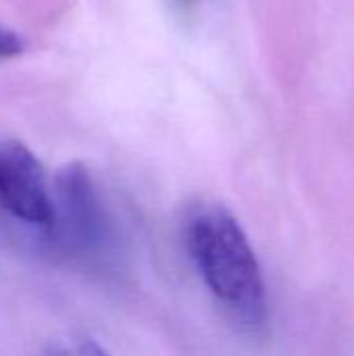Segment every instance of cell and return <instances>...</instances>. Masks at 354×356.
I'll list each match as a JSON object with an SVG mask.
<instances>
[{
    "label": "cell",
    "mask_w": 354,
    "mask_h": 356,
    "mask_svg": "<svg viewBox=\"0 0 354 356\" xmlns=\"http://www.w3.org/2000/svg\"><path fill=\"white\" fill-rule=\"evenodd\" d=\"M182 227L186 250L225 315L248 332L265 327V277L240 221L223 204L200 202Z\"/></svg>",
    "instance_id": "cell-1"
},
{
    "label": "cell",
    "mask_w": 354,
    "mask_h": 356,
    "mask_svg": "<svg viewBox=\"0 0 354 356\" xmlns=\"http://www.w3.org/2000/svg\"><path fill=\"white\" fill-rule=\"evenodd\" d=\"M54 225L58 246L81 259L102 257L113 242V225L100 190L81 163H69L54 177Z\"/></svg>",
    "instance_id": "cell-2"
},
{
    "label": "cell",
    "mask_w": 354,
    "mask_h": 356,
    "mask_svg": "<svg viewBox=\"0 0 354 356\" xmlns=\"http://www.w3.org/2000/svg\"><path fill=\"white\" fill-rule=\"evenodd\" d=\"M0 204L25 223L54 225V194L35 154L17 140L0 142Z\"/></svg>",
    "instance_id": "cell-3"
},
{
    "label": "cell",
    "mask_w": 354,
    "mask_h": 356,
    "mask_svg": "<svg viewBox=\"0 0 354 356\" xmlns=\"http://www.w3.org/2000/svg\"><path fill=\"white\" fill-rule=\"evenodd\" d=\"M46 356H111L98 342L90 338H71L52 342L46 348Z\"/></svg>",
    "instance_id": "cell-4"
},
{
    "label": "cell",
    "mask_w": 354,
    "mask_h": 356,
    "mask_svg": "<svg viewBox=\"0 0 354 356\" xmlns=\"http://www.w3.org/2000/svg\"><path fill=\"white\" fill-rule=\"evenodd\" d=\"M23 52V40L13 31L0 25V58H10Z\"/></svg>",
    "instance_id": "cell-5"
}]
</instances>
